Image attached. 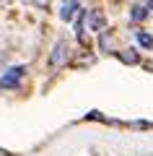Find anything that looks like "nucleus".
<instances>
[{"instance_id": "obj_1", "label": "nucleus", "mask_w": 153, "mask_h": 156, "mask_svg": "<svg viewBox=\"0 0 153 156\" xmlns=\"http://www.w3.org/2000/svg\"><path fill=\"white\" fill-rule=\"evenodd\" d=\"M23 73H26V68H23V65L8 68V70L0 76V89H13V86H18V81L23 78Z\"/></svg>"}, {"instance_id": "obj_2", "label": "nucleus", "mask_w": 153, "mask_h": 156, "mask_svg": "<svg viewBox=\"0 0 153 156\" xmlns=\"http://www.w3.org/2000/svg\"><path fill=\"white\" fill-rule=\"evenodd\" d=\"M68 55H70V50H68V42H57L55 50H52V55H49V65L52 68H62L68 62Z\"/></svg>"}, {"instance_id": "obj_3", "label": "nucleus", "mask_w": 153, "mask_h": 156, "mask_svg": "<svg viewBox=\"0 0 153 156\" xmlns=\"http://www.w3.org/2000/svg\"><path fill=\"white\" fill-rule=\"evenodd\" d=\"M75 11H81L78 0H62V5H60V18H62V21H70V18L75 16Z\"/></svg>"}, {"instance_id": "obj_4", "label": "nucleus", "mask_w": 153, "mask_h": 156, "mask_svg": "<svg viewBox=\"0 0 153 156\" xmlns=\"http://www.w3.org/2000/svg\"><path fill=\"white\" fill-rule=\"evenodd\" d=\"M88 26H91V31H96V34L106 31V18H104V13L93 11L91 16H88Z\"/></svg>"}, {"instance_id": "obj_5", "label": "nucleus", "mask_w": 153, "mask_h": 156, "mask_svg": "<svg viewBox=\"0 0 153 156\" xmlns=\"http://www.w3.org/2000/svg\"><path fill=\"white\" fill-rule=\"evenodd\" d=\"M117 57H120L125 65H137V62H140V55H137L135 50H122V52H117Z\"/></svg>"}, {"instance_id": "obj_6", "label": "nucleus", "mask_w": 153, "mask_h": 156, "mask_svg": "<svg viewBox=\"0 0 153 156\" xmlns=\"http://www.w3.org/2000/svg\"><path fill=\"white\" fill-rule=\"evenodd\" d=\"M137 44L145 47V50H151V47H153V37L148 31H137Z\"/></svg>"}, {"instance_id": "obj_7", "label": "nucleus", "mask_w": 153, "mask_h": 156, "mask_svg": "<svg viewBox=\"0 0 153 156\" xmlns=\"http://www.w3.org/2000/svg\"><path fill=\"white\" fill-rule=\"evenodd\" d=\"M145 16H148V8L145 5H135V8H132V21H143Z\"/></svg>"}, {"instance_id": "obj_8", "label": "nucleus", "mask_w": 153, "mask_h": 156, "mask_svg": "<svg viewBox=\"0 0 153 156\" xmlns=\"http://www.w3.org/2000/svg\"><path fill=\"white\" fill-rule=\"evenodd\" d=\"M145 68H148V70H153V60H151V62H148V65H145Z\"/></svg>"}, {"instance_id": "obj_9", "label": "nucleus", "mask_w": 153, "mask_h": 156, "mask_svg": "<svg viewBox=\"0 0 153 156\" xmlns=\"http://www.w3.org/2000/svg\"><path fill=\"white\" fill-rule=\"evenodd\" d=\"M148 11H153V0H151V3H148Z\"/></svg>"}]
</instances>
